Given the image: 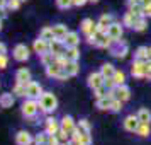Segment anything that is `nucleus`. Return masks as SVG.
I'll return each instance as SVG.
<instances>
[{
    "instance_id": "obj_52",
    "label": "nucleus",
    "mask_w": 151,
    "mask_h": 145,
    "mask_svg": "<svg viewBox=\"0 0 151 145\" xmlns=\"http://www.w3.org/2000/svg\"><path fill=\"white\" fill-rule=\"evenodd\" d=\"M7 2H9V0H0V9H5V7H7Z\"/></svg>"
},
{
    "instance_id": "obj_20",
    "label": "nucleus",
    "mask_w": 151,
    "mask_h": 145,
    "mask_svg": "<svg viewBox=\"0 0 151 145\" xmlns=\"http://www.w3.org/2000/svg\"><path fill=\"white\" fill-rule=\"evenodd\" d=\"M63 43H65V46H66V48H71V46H78V44H80V34H78L76 31H70L68 34L65 36Z\"/></svg>"
},
{
    "instance_id": "obj_21",
    "label": "nucleus",
    "mask_w": 151,
    "mask_h": 145,
    "mask_svg": "<svg viewBox=\"0 0 151 145\" xmlns=\"http://www.w3.org/2000/svg\"><path fill=\"white\" fill-rule=\"evenodd\" d=\"M134 58L136 60H143V62H148L151 56H150V46H137L136 51H134Z\"/></svg>"
},
{
    "instance_id": "obj_36",
    "label": "nucleus",
    "mask_w": 151,
    "mask_h": 145,
    "mask_svg": "<svg viewBox=\"0 0 151 145\" xmlns=\"http://www.w3.org/2000/svg\"><path fill=\"white\" fill-rule=\"evenodd\" d=\"M76 128L82 133H92V126H90L88 119H85V118H82L80 121H76Z\"/></svg>"
},
{
    "instance_id": "obj_7",
    "label": "nucleus",
    "mask_w": 151,
    "mask_h": 145,
    "mask_svg": "<svg viewBox=\"0 0 151 145\" xmlns=\"http://www.w3.org/2000/svg\"><path fill=\"white\" fill-rule=\"evenodd\" d=\"M107 34H109L114 41L121 39L122 34H124V24H122V21H114V22H112L109 28H107Z\"/></svg>"
},
{
    "instance_id": "obj_53",
    "label": "nucleus",
    "mask_w": 151,
    "mask_h": 145,
    "mask_svg": "<svg viewBox=\"0 0 151 145\" xmlns=\"http://www.w3.org/2000/svg\"><path fill=\"white\" fill-rule=\"evenodd\" d=\"M90 4H97V2H99V0H88Z\"/></svg>"
},
{
    "instance_id": "obj_54",
    "label": "nucleus",
    "mask_w": 151,
    "mask_h": 145,
    "mask_svg": "<svg viewBox=\"0 0 151 145\" xmlns=\"http://www.w3.org/2000/svg\"><path fill=\"white\" fill-rule=\"evenodd\" d=\"M0 31H2V19H0Z\"/></svg>"
},
{
    "instance_id": "obj_46",
    "label": "nucleus",
    "mask_w": 151,
    "mask_h": 145,
    "mask_svg": "<svg viewBox=\"0 0 151 145\" xmlns=\"http://www.w3.org/2000/svg\"><path fill=\"white\" fill-rule=\"evenodd\" d=\"M7 63H9V58H7V53H2L0 55V68H7Z\"/></svg>"
},
{
    "instance_id": "obj_28",
    "label": "nucleus",
    "mask_w": 151,
    "mask_h": 145,
    "mask_svg": "<svg viewBox=\"0 0 151 145\" xmlns=\"http://www.w3.org/2000/svg\"><path fill=\"white\" fill-rule=\"evenodd\" d=\"M136 116L139 119V123H151V111L148 108H139Z\"/></svg>"
},
{
    "instance_id": "obj_15",
    "label": "nucleus",
    "mask_w": 151,
    "mask_h": 145,
    "mask_svg": "<svg viewBox=\"0 0 151 145\" xmlns=\"http://www.w3.org/2000/svg\"><path fill=\"white\" fill-rule=\"evenodd\" d=\"M65 50H66V46H65V43H63V39H51L49 41V51L53 53L55 56H60L65 53Z\"/></svg>"
},
{
    "instance_id": "obj_9",
    "label": "nucleus",
    "mask_w": 151,
    "mask_h": 145,
    "mask_svg": "<svg viewBox=\"0 0 151 145\" xmlns=\"http://www.w3.org/2000/svg\"><path fill=\"white\" fill-rule=\"evenodd\" d=\"M12 56H14L15 62H26V60H29L31 53H29V48L26 44H15L14 51H12Z\"/></svg>"
},
{
    "instance_id": "obj_5",
    "label": "nucleus",
    "mask_w": 151,
    "mask_h": 145,
    "mask_svg": "<svg viewBox=\"0 0 151 145\" xmlns=\"http://www.w3.org/2000/svg\"><path fill=\"white\" fill-rule=\"evenodd\" d=\"M131 75L134 77V79H137V80H141V79H144L146 77V62H143V60H132V63H131Z\"/></svg>"
},
{
    "instance_id": "obj_8",
    "label": "nucleus",
    "mask_w": 151,
    "mask_h": 145,
    "mask_svg": "<svg viewBox=\"0 0 151 145\" xmlns=\"http://www.w3.org/2000/svg\"><path fill=\"white\" fill-rule=\"evenodd\" d=\"M42 92H44V90H42V85L39 82L31 80V82L26 85V97H31V99H39Z\"/></svg>"
},
{
    "instance_id": "obj_51",
    "label": "nucleus",
    "mask_w": 151,
    "mask_h": 145,
    "mask_svg": "<svg viewBox=\"0 0 151 145\" xmlns=\"http://www.w3.org/2000/svg\"><path fill=\"white\" fill-rule=\"evenodd\" d=\"M2 53H7V46H5V43H0V55Z\"/></svg>"
},
{
    "instance_id": "obj_10",
    "label": "nucleus",
    "mask_w": 151,
    "mask_h": 145,
    "mask_svg": "<svg viewBox=\"0 0 151 145\" xmlns=\"http://www.w3.org/2000/svg\"><path fill=\"white\" fill-rule=\"evenodd\" d=\"M137 126H139V119H137L136 114H127L122 119V128L129 133H136Z\"/></svg>"
},
{
    "instance_id": "obj_41",
    "label": "nucleus",
    "mask_w": 151,
    "mask_h": 145,
    "mask_svg": "<svg viewBox=\"0 0 151 145\" xmlns=\"http://www.w3.org/2000/svg\"><path fill=\"white\" fill-rule=\"evenodd\" d=\"M56 7L61 9V10H68V9L73 7V4H71V0H55Z\"/></svg>"
},
{
    "instance_id": "obj_50",
    "label": "nucleus",
    "mask_w": 151,
    "mask_h": 145,
    "mask_svg": "<svg viewBox=\"0 0 151 145\" xmlns=\"http://www.w3.org/2000/svg\"><path fill=\"white\" fill-rule=\"evenodd\" d=\"M126 4L129 7V5H136V4H144V0H126Z\"/></svg>"
},
{
    "instance_id": "obj_37",
    "label": "nucleus",
    "mask_w": 151,
    "mask_h": 145,
    "mask_svg": "<svg viewBox=\"0 0 151 145\" xmlns=\"http://www.w3.org/2000/svg\"><path fill=\"white\" fill-rule=\"evenodd\" d=\"M12 94H14L15 97H26V84L15 82L14 89H12Z\"/></svg>"
},
{
    "instance_id": "obj_14",
    "label": "nucleus",
    "mask_w": 151,
    "mask_h": 145,
    "mask_svg": "<svg viewBox=\"0 0 151 145\" xmlns=\"http://www.w3.org/2000/svg\"><path fill=\"white\" fill-rule=\"evenodd\" d=\"M80 31H82V34H85V36L95 33L97 31V22H93V19H90V17L83 19V21L80 22Z\"/></svg>"
},
{
    "instance_id": "obj_43",
    "label": "nucleus",
    "mask_w": 151,
    "mask_h": 145,
    "mask_svg": "<svg viewBox=\"0 0 151 145\" xmlns=\"http://www.w3.org/2000/svg\"><path fill=\"white\" fill-rule=\"evenodd\" d=\"M104 85L107 87V90H112V89H116L117 85H116V82H114V79L112 77H107L105 80H104Z\"/></svg>"
},
{
    "instance_id": "obj_40",
    "label": "nucleus",
    "mask_w": 151,
    "mask_h": 145,
    "mask_svg": "<svg viewBox=\"0 0 151 145\" xmlns=\"http://www.w3.org/2000/svg\"><path fill=\"white\" fill-rule=\"evenodd\" d=\"M92 92H93V97L95 99H100V97H105L107 96V87L105 85H100V87H97V89H92Z\"/></svg>"
},
{
    "instance_id": "obj_23",
    "label": "nucleus",
    "mask_w": 151,
    "mask_h": 145,
    "mask_svg": "<svg viewBox=\"0 0 151 145\" xmlns=\"http://www.w3.org/2000/svg\"><path fill=\"white\" fill-rule=\"evenodd\" d=\"M68 33H70V29L65 24H55L53 26V34H55L56 39H65V36Z\"/></svg>"
},
{
    "instance_id": "obj_26",
    "label": "nucleus",
    "mask_w": 151,
    "mask_h": 145,
    "mask_svg": "<svg viewBox=\"0 0 151 145\" xmlns=\"http://www.w3.org/2000/svg\"><path fill=\"white\" fill-rule=\"evenodd\" d=\"M14 101H15V96L12 92H5L0 96V106L2 108H12L14 106Z\"/></svg>"
},
{
    "instance_id": "obj_4",
    "label": "nucleus",
    "mask_w": 151,
    "mask_h": 145,
    "mask_svg": "<svg viewBox=\"0 0 151 145\" xmlns=\"http://www.w3.org/2000/svg\"><path fill=\"white\" fill-rule=\"evenodd\" d=\"M95 34V48H99V50H109L110 46H112V43H114V39L110 38L107 33H100V31H95L93 33Z\"/></svg>"
},
{
    "instance_id": "obj_39",
    "label": "nucleus",
    "mask_w": 151,
    "mask_h": 145,
    "mask_svg": "<svg viewBox=\"0 0 151 145\" xmlns=\"http://www.w3.org/2000/svg\"><path fill=\"white\" fill-rule=\"evenodd\" d=\"M48 144V133L42 131V133H37L34 137V145H46Z\"/></svg>"
},
{
    "instance_id": "obj_59",
    "label": "nucleus",
    "mask_w": 151,
    "mask_h": 145,
    "mask_svg": "<svg viewBox=\"0 0 151 145\" xmlns=\"http://www.w3.org/2000/svg\"><path fill=\"white\" fill-rule=\"evenodd\" d=\"M46 145H48V144H46Z\"/></svg>"
},
{
    "instance_id": "obj_32",
    "label": "nucleus",
    "mask_w": 151,
    "mask_h": 145,
    "mask_svg": "<svg viewBox=\"0 0 151 145\" xmlns=\"http://www.w3.org/2000/svg\"><path fill=\"white\" fill-rule=\"evenodd\" d=\"M65 70L68 72L70 77H76L78 74H80V63L78 62H68L66 67H65Z\"/></svg>"
},
{
    "instance_id": "obj_16",
    "label": "nucleus",
    "mask_w": 151,
    "mask_h": 145,
    "mask_svg": "<svg viewBox=\"0 0 151 145\" xmlns=\"http://www.w3.org/2000/svg\"><path fill=\"white\" fill-rule=\"evenodd\" d=\"M60 125H61V130H65L66 133H71V131L76 128V121L73 119V116H70V114H65V116L60 119Z\"/></svg>"
},
{
    "instance_id": "obj_49",
    "label": "nucleus",
    "mask_w": 151,
    "mask_h": 145,
    "mask_svg": "<svg viewBox=\"0 0 151 145\" xmlns=\"http://www.w3.org/2000/svg\"><path fill=\"white\" fill-rule=\"evenodd\" d=\"M73 7H83L85 4H88V0H71Z\"/></svg>"
},
{
    "instance_id": "obj_48",
    "label": "nucleus",
    "mask_w": 151,
    "mask_h": 145,
    "mask_svg": "<svg viewBox=\"0 0 151 145\" xmlns=\"http://www.w3.org/2000/svg\"><path fill=\"white\" fill-rule=\"evenodd\" d=\"M144 80H151V58L146 62V77Z\"/></svg>"
},
{
    "instance_id": "obj_27",
    "label": "nucleus",
    "mask_w": 151,
    "mask_h": 145,
    "mask_svg": "<svg viewBox=\"0 0 151 145\" xmlns=\"http://www.w3.org/2000/svg\"><path fill=\"white\" fill-rule=\"evenodd\" d=\"M110 101H112V97H110V96L95 99V108H97V109H100V111H109L110 109Z\"/></svg>"
},
{
    "instance_id": "obj_33",
    "label": "nucleus",
    "mask_w": 151,
    "mask_h": 145,
    "mask_svg": "<svg viewBox=\"0 0 151 145\" xmlns=\"http://www.w3.org/2000/svg\"><path fill=\"white\" fill-rule=\"evenodd\" d=\"M116 67H114V65H112V63H104L102 67H100V74H102L104 77H105V79H107V77H112L114 75V74H116Z\"/></svg>"
},
{
    "instance_id": "obj_55",
    "label": "nucleus",
    "mask_w": 151,
    "mask_h": 145,
    "mask_svg": "<svg viewBox=\"0 0 151 145\" xmlns=\"http://www.w3.org/2000/svg\"><path fill=\"white\" fill-rule=\"evenodd\" d=\"M150 56H151V46H150Z\"/></svg>"
},
{
    "instance_id": "obj_19",
    "label": "nucleus",
    "mask_w": 151,
    "mask_h": 145,
    "mask_svg": "<svg viewBox=\"0 0 151 145\" xmlns=\"http://www.w3.org/2000/svg\"><path fill=\"white\" fill-rule=\"evenodd\" d=\"M116 97H117V99H121L122 103H127V101L131 99V89L126 85V84L117 85V87H116Z\"/></svg>"
},
{
    "instance_id": "obj_11",
    "label": "nucleus",
    "mask_w": 151,
    "mask_h": 145,
    "mask_svg": "<svg viewBox=\"0 0 151 145\" xmlns=\"http://www.w3.org/2000/svg\"><path fill=\"white\" fill-rule=\"evenodd\" d=\"M104 80H105V77L100 74V70L99 72H92L87 77V85H88L90 89H97V87L104 85Z\"/></svg>"
},
{
    "instance_id": "obj_45",
    "label": "nucleus",
    "mask_w": 151,
    "mask_h": 145,
    "mask_svg": "<svg viewBox=\"0 0 151 145\" xmlns=\"http://www.w3.org/2000/svg\"><path fill=\"white\" fill-rule=\"evenodd\" d=\"M68 79H70V75H68V72H66L65 68H63L61 72L58 74V77H56V80H60V82H65V80H68Z\"/></svg>"
},
{
    "instance_id": "obj_30",
    "label": "nucleus",
    "mask_w": 151,
    "mask_h": 145,
    "mask_svg": "<svg viewBox=\"0 0 151 145\" xmlns=\"http://www.w3.org/2000/svg\"><path fill=\"white\" fill-rule=\"evenodd\" d=\"M146 29H148V17H139L132 26V31H136V33H144Z\"/></svg>"
},
{
    "instance_id": "obj_18",
    "label": "nucleus",
    "mask_w": 151,
    "mask_h": 145,
    "mask_svg": "<svg viewBox=\"0 0 151 145\" xmlns=\"http://www.w3.org/2000/svg\"><path fill=\"white\" fill-rule=\"evenodd\" d=\"M31 80H32V75H31V70L29 68H19L15 72V82L26 84V85H27Z\"/></svg>"
},
{
    "instance_id": "obj_44",
    "label": "nucleus",
    "mask_w": 151,
    "mask_h": 145,
    "mask_svg": "<svg viewBox=\"0 0 151 145\" xmlns=\"http://www.w3.org/2000/svg\"><path fill=\"white\" fill-rule=\"evenodd\" d=\"M48 145H63L56 135H48Z\"/></svg>"
},
{
    "instance_id": "obj_25",
    "label": "nucleus",
    "mask_w": 151,
    "mask_h": 145,
    "mask_svg": "<svg viewBox=\"0 0 151 145\" xmlns=\"http://www.w3.org/2000/svg\"><path fill=\"white\" fill-rule=\"evenodd\" d=\"M134 135H137L139 138H148L151 135V123H139Z\"/></svg>"
},
{
    "instance_id": "obj_34",
    "label": "nucleus",
    "mask_w": 151,
    "mask_h": 145,
    "mask_svg": "<svg viewBox=\"0 0 151 145\" xmlns=\"http://www.w3.org/2000/svg\"><path fill=\"white\" fill-rule=\"evenodd\" d=\"M124 109V103L121 99H117V97H112V101H110V113H121Z\"/></svg>"
},
{
    "instance_id": "obj_13",
    "label": "nucleus",
    "mask_w": 151,
    "mask_h": 145,
    "mask_svg": "<svg viewBox=\"0 0 151 145\" xmlns=\"http://www.w3.org/2000/svg\"><path fill=\"white\" fill-rule=\"evenodd\" d=\"M114 21H116V19H114V15L112 14H102L100 17H99V21H97V31H100V33H107V28H109Z\"/></svg>"
},
{
    "instance_id": "obj_17",
    "label": "nucleus",
    "mask_w": 151,
    "mask_h": 145,
    "mask_svg": "<svg viewBox=\"0 0 151 145\" xmlns=\"http://www.w3.org/2000/svg\"><path fill=\"white\" fill-rule=\"evenodd\" d=\"M32 50H34V53H37L39 56H41L42 53H48L49 51V41L42 39V38H37V39H34Z\"/></svg>"
},
{
    "instance_id": "obj_35",
    "label": "nucleus",
    "mask_w": 151,
    "mask_h": 145,
    "mask_svg": "<svg viewBox=\"0 0 151 145\" xmlns=\"http://www.w3.org/2000/svg\"><path fill=\"white\" fill-rule=\"evenodd\" d=\"M112 79H114V82H116V85H122V84H126V79H127V75H126V72L124 70H116V74L112 75Z\"/></svg>"
},
{
    "instance_id": "obj_12",
    "label": "nucleus",
    "mask_w": 151,
    "mask_h": 145,
    "mask_svg": "<svg viewBox=\"0 0 151 145\" xmlns=\"http://www.w3.org/2000/svg\"><path fill=\"white\" fill-rule=\"evenodd\" d=\"M15 145H32L34 144V137L26 130H19L15 133Z\"/></svg>"
},
{
    "instance_id": "obj_29",
    "label": "nucleus",
    "mask_w": 151,
    "mask_h": 145,
    "mask_svg": "<svg viewBox=\"0 0 151 145\" xmlns=\"http://www.w3.org/2000/svg\"><path fill=\"white\" fill-rule=\"evenodd\" d=\"M39 62H41V65L46 68V67H49V65H53V63L56 62V56L51 53V51H48V53H42L41 56H39Z\"/></svg>"
},
{
    "instance_id": "obj_58",
    "label": "nucleus",
    "mask_w": 151,
    "mask_h": 145,
    "mask_svg": "<svg viewBox=\"0 0 151 145\" xmlns=\"http://www.w3.org/2000/svg\"><path fill=\"white\" fill-rule=\"evenodd\" d=\"M144 2H146V0H144Z\"/></svg>"
},
{
    "instance_id": "obj_6",
    "label": "nucleus",
    "mask_w": 151,
    "mask_h": 145,
    "mask_svg": "<svg viewBox=\"0 0 151 145\" xmlns=\"http://www.w3.org/2000/svg\"><path fill=\"white\" fill-rule=\"evenodd\" d=\"M61 128V125H60V119H56L55 116H51V114H46V119H44V131L48 133V135H56L58 131Z\"/></svg>"
},
{
    "instance_id": "obj_22",
    "label": "nucleus",
    "mask_w": 151,
    "mask_h": 145,
    "mask_svg": "<svg viewBox=\"0 0 151 145\" xmlns=\"http://www.w3.org/2000/svg\"><path fill=\"white\" fill-rule=\"evenodd\" d=\"M144 17V15H143ZM139 19V15H136L134 12H131V10H127L126 14L122 15V24H124V28H129L132 29V26H134V22Z\"/></svg>"
},
{
    "instance_id": "obj_56",
    "label": "nucleus",
    "mask_w": 151,
    "mask_h": 145,
    "mask_svg": "<svg viewBox=\"0 0 151 145\" xmlns=\"http://www.w3.org/2000/svg\"><path fill=\"white\" fill-rule=\"evenodd\" d=\"M21 2H26V0H21Z\"/></svg>"
},
{
    "instance_id": "obj_31",
    "label": "nucleus",
    "mask_w": 151,
    "mask_h": 145,
    "mask_svg": "<svg viewBox=\"0 0 151 145\" xmlns=\"http://www.w3.org/2000/svg\"><path fill=\"white\" fill-rule=\"evenodd\" d=\"M63 70L61 65H58V63H53V65H49V67H46V75L49 77V79H56L58 77V74Z\"/></svg>"
},
{
    "instance_id": "obj_47",
    "label": "nucleus",
    "mask_w": 151,
    "mask_h": 145,
    "mask_svg": "<svg viewBox=\"0 0 151 145\" xmlns=\"http://www.w3.org/2000/svg\"><path fill=\"white\" fill-rule=\"evenodd\" d=\"M144 17H151V0L144 2Z\"/></svg>"
},
{
    "instance_id": "obj_24",
    "label": "nucleus",
    "mask_w": 151,
    "mask_h": 145,
    "mask_svg": "<svg viewBox=\"0 0 151 145\" xmlns=\"http://www.w3.org/2000/svg\"><path fill=\"white\" fill-rule=\"evenodd\" d=\"M63 55L66 56L70 62H78V60H80V48H78V46H71V48H66Z\"/></svg>"
},
{
    "instance_id": "obj_57",
    "label": "nucleus",
    "mask_w": 151,
    "mask_h": 145,
    "mask_svg": "<svg viewBox=\"0 0 151 145\" xmlns=\"http://www.w3.org/2000/svg\"><path fill=\"white\" fill-rule=\"evenodd\" d=\"M0 10H2V9H0Z\"/></svg>"
},
{
    "instance_id": "obj_1",
    "label": "nucleus",
    "mask_w": 151,
    "mask_h": 145,
    "mask_svg": "<svg viewBox=\"0 0 151 145\" xmlns=\"http://www.w3.org/2000/svg\"><path fill=\"white\" fill-rule=\"evenodd\" d=\"M37 101H39V111L44 114H53L58 109V99L53 92H42Z\"/></svg>"
},
{
    "instance_id": "obj_42",
    "label": "nucleus",
    "mask_w": 151,
    "mask_h": 145,
    "mask_svg": "<svg viewBox=\"0 0 151 145\" xmlns=\"http://www.w3.org/2000/svg\"><path fill=\"white\" fill-rule=\"evenodd\" d=\"M21 0H9L7 2V9L9 10H17V9L21 7Z\"/></svg>"
},
{
    "instance_id": "obj_38",
    "label": "nucleus",
    "mask_w": 151,
    "mask_h": 145,
    "mask_svg": "<svg viewBox=\"0 0 151 145\" xmlns=\"http://www.w3.org/2000/svg\"><path fill=\"white\" fill-rule=\"evenodd\" d=\"M39 38L42 39H46V41H51V39H55V34H53V28H42L41 33H39Z\"/></svg>"
},
{
    "instance_id": "obj_3",
    "label": "nucleus",
    "mask_w": 151,
    "mask_h": 145,
    "mask_svg": "<svg viewBox=\"0 0 151 145\" xmlns=\"http://www.w3.org/2000/svg\"><path fill=\"white\" fill-rule=\"evenodd\" d=\"M21 111H22V116L27 118V119H32V118L39 113V101L37 99H31L27 97L21 106Z\"/></svg>"
},
{
    "instance_id": "obj_2",
    "label": "nucleus",
    "mask_w": 151,
    "mask_h": 145,
    "mask_svg": "<svg viewBox=\"0 0 151 145\" xmlns=\"http://www.w3.org/2000/svg\"><path fill=\"white\" fill-rule=\"evenodd\" d=\"M109 51H110V55L114 56V58L124 60V58L127 56V53H129V44L121 38V39H117V41L112 43V46L109 48Z\"/></svg>"
}]
</instances>
